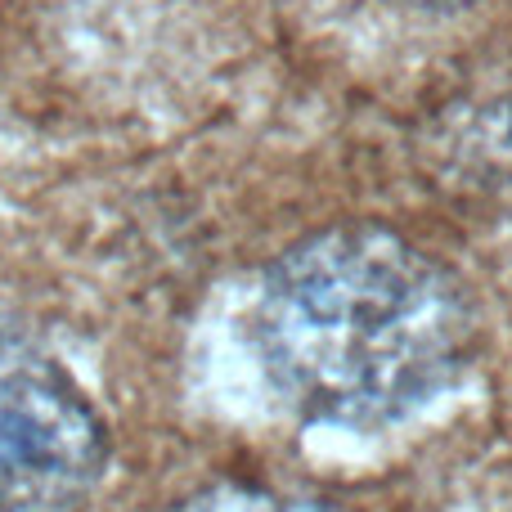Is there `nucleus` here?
I'll return each mask as SVG.
<instances>
[{"label":"nucleus","instance_id":"obj_4","mask_svg":"<svg viewBox=\"0 0 512 512\" xmlns=\"http://www.w3.org/2000/svg\"><path fill=\"white\" fill-rule=\"evenodd\" d=\"M176 512H328L319 504H301V499H283L256 486H207L189 495Z\"/></svg>","mask_w":512,"mask_h":512},{"label":"nucleus","instance_id":"obj_2","mask_svg":"<svg viewBox=\"0 0 512 512\" xmlns=\"http://www.w3.org/2000/svg\"><path fill=\"white\" fill-rule=\"evenodd\" d=\"M108 432L72 373L0 310V512H72L95 490Z\"/></svg>","mask_w":512,"mask_h":512},{"label":"nucleus","instance_id":"obj_3","mask_svg":"<svg viewBox=\"0 0 512 512\" xmlns=\"http://www.w3.org/2000/svg\"><path fill=\"white\" fill-rule=\"evenodd\" d=\"M418 158L450 198L512 212V72L472 81L427 113Z\"/></svg>","mask_w":512,"mask_h":512},{"label":"nucleus","instance_id":"obj_1","mask_svg":"<svg viewBox=\"0 0 512 512\" xmlns=\"http://www.w3.org/2000/svg\"><path fill=\"white\" fill-rule=\"evenodd\" d=\"M252 333L283 405L310 423L382 427L459 382L477 351V310L441 261L351 225L274 261Z\"/></svg>","mask_w":512,"mask_h":512},{"label":"nucleus","instance_id":"obj_5","mask_svg":"<svg viewBox=\"0 0 512 512\" xmlns=\"http://www.w3.org/2000/svg\"><path fill=\"white\" fill-rule=\"evenodd\" d=\"M405 5H427V9H459V5H472V0H405Z\"/></svg>","mask_w":512,"mask_h":512}]
</instances>
